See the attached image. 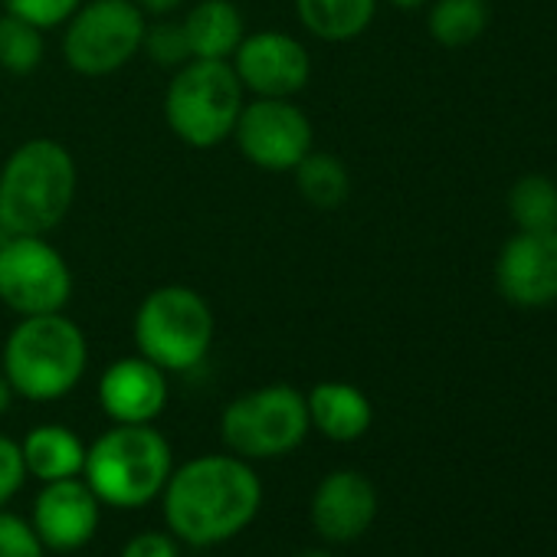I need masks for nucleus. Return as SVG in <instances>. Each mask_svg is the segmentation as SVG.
<instances>
[{
    "label": "nucleus",
    "mask_w": 557,
    "mask_h": 557,
    "mask_svg": "<svg viewBox=\"0 0 557 557\" xmlns=\"http://www.w3.org/2000/svg\"><path fill=\"white\" fill-rule=\"evenodd\" d=\"M161 505L177 541L210 547L252 524L262 505V482L246 459L233 453H207L171 469Z\"/></svg>",
    "instance_id": "1"
},
{
    "label": "nucleus",
    "mask_w": 557,
    "mask_h": 557,
    "mask_svg": "<svg viewBox=\"0 0 557 557\" xmlns=\"http://www.w3.org/2000/svg\"><path fill=\"white\" fill-rule=\"evenodd\" d=\"M79 168L57 138H30L0 164V226L8 236H47L73 210Z\"/></svg>",
    "instance_id": "2"
},
{
    "label": "nucleus",
    "mask_w": 557,
    "mask_h": 557,
    "mask_svg": "<svg viewBox=\"0 0 557 557\" xmlns=\"http://www.w3.org/2000/svg\"><path fill=\"white\" fill-rule=\"evenodd\" d=\"M89 368L86 332L66 312L24 315L0 351V371L14 397L34 404L63 400L79 387Z\"/></svg>",
    "instance_id": "3"
},
{
    "label": "nucleus",
    "mask_w": 557,
    "mask_h": 557,
    "mask_svg": "<svg viewBox=\"0 0 557 557\" xmlns=\"http://www.w3.org/2000/svg\"><path fill=\"white\" fill-rule=\"evenodd\" d=\"M174 469L171 443L151 423H115L86 446L83 479L109 508H141L154 502Z\"/></svg>",
    "instance_id": "4"
},
{
    "label": "nucleus",
    "mask_w": 557,
    "mask_h": 557,
    "mask_svg": "<svg viewBox=\"0 0 557 557\" xmlns=\"http://www.w3.org/2000/svg\"><path fill=\"white\" fill-rule=\"evenodd\" d=\"M135 348L164 374H187L200 368L213 348L216 319L210 302L181 283L151 289L132 319Z\"/></svg>",
    "instance_id": "5"
},
{
    "label": "nucleus",
    "mask_w": 557,
    "mask_h": 557,
    "mask_svg": "<svg viewBox=\"0 0 557 557\" xmlns=\"http://www.w3.org/2000/svg\"><path fill=\"white\" fill-rule=\"evenodd\" d=\"M246 92L223 60H187L164 89V122L177 141L207 151L233 138Z\"/></svg>",
    "instance_id": "6"
},
{
    "label": "nucleus",
    "mask_w": 557,
    "mask_h": 557,
    "mask_svg": "<svg viewBox=\"0 0 557 557\" xmlns=\"http://www.w3.org/2000/svg\"><path fill=\"white\" fill-rule=\"evenodd\" d=\"M306 394L293 384H265L239 394L220 417V436L239 459H275L299 449L309 436Z\"/></svg>",
    "instance_id": "7"
},
{
    "label": "nucleus",
    "mask_w": 557,
    "mask_h": 557,
    "mask_svg": "<svg viewBox=\"0 0 557 557\" xmlns=\"http://www.w3.org/2000/svg\"><path fill=\"white\" fill-rule=\"evenodd\" d=\"M145 27L135 0H83L63 24V60L79 76H112L141 53Z\"/></svg>",
    "instance_id": "8"
},
{
    "label": "nucleus",
    "mask_w": 557,
    "mask_h": 557,
    "mask_svg": "<svg viewBox=\"0 0 557 557\" xmlns=\"http://www.w3.org/2000/svg\"><path fill=\"white\" fill-rule=\"evenodd\" d=\"M73 299V269L47 236L0 239V302L14 315L66 312Z\"/></svg>",
    "instance_id": "9"
},
{
    "label": "nucleus",
    "mask_w": 557,
    "mask_h": 557,
    "mask_svg": "<svg viewBox=\"0 0 557 557\" xmlns=\"http://www.w3.org/2000/svg\"><path fill=\"white\" fill-rule=\"evenodd\" d=\"M233 141L239 154L269 174H293L315 148V128L296 99H252L243 106Z\"/></svg>",
    "instance_id": "10"
},
{
    "label": "nucleus",
    "mask_w": 557,
    "mask_h": 557,
    "mask_svg": "<svg viewBox=\"0 0 557 557\" xmlns=\"http://www.w3.org/2000/svg\"><path fill=\"white\" fill-rule=\"evenodd\" d=\"M230 66L252 99H296L312 79L306 44L286 30L246 34L230 57Z\"/></svg>",
    "instance_id": "11"
},
{
    "label": "nucleus",
    "mask_w": 557,
    "mask_h": 557,
    "mask_svg": "<svg viewBox=\"0 0 557 557\" xmlns=\"http://www.w3.org/2000/svg\"><path fill=\"white\" fill-rule=\"evenodd\" d=\"M498 293L521 309L557 302V230L511 236L495 262Z\"/></svg>",
    "instance_id": "12"
},
{
    "label": "nucleus",
    "mask_w": 557,
    "mask_h": 557,
    "mask_svg": "<svg viewBox=\"0 0 557 557\" xmlns=\"http://www.w3.org/2000/svg\"><path fill=\"white\" fill-rule=\"evenodd\" d=\"M99 511L102 502L86 485V479H60L44 482L37 502H34V531L50 550H79L86 547L99 531Z\"/></svg>",
    "instance_id": "13"
},
{
    "label": "nucleus",
    "mask_w": 557,
    "mask_h": 557,
    "mask_svg": "<svg viewBox=\"0 0 557 557\" xmlns=\"http://www.w3.org/2000/svg\"><path fill=\"white\" fill-rule=\"evenodd\" d=\"M99 407L112 423H154L168 407V374L141 355L112 361L99 377Z\"/></svg>",
    "instance_id": "14"
},
{
    "label": "nucleus",
    "mask_w": 557,
    "mask_h": 557,
    "mask_svg": "<svg viewBox=\"0 0 557 557\" xmlns=\"http://www.w3.org/2000/svg\"><path fill=\"white\" fill-rule=\"evenodd\" d=\"M377 518V488L355 469L329 472L312 495V524L332 544L358 541Z\"/></svg>",
    "instance_id": "15"
},
{
    "label": "nucleus",
    "mask_w": 557,
    "mask_h": 557,
    "mask_svg": "<svg viewBox=\"0 0 557 557\" xmlns=\"http://www.w3.org/2000/svg\"><path fill=\"white\" fill-rule=\"evenodd\" d=\"M309 423L332 443H355L374 423V407L368 394L345 381H322L306 394Z\"/></svg>",
    "instance_id": "16"
},
{
    "label": "nucleus",
    "mask_w": 557,
    "mask_h": 557,
    "mask_svg": "<svg viewBox=\"0 0 557 557\" xmlns=\"http://www.w3.org/2000/svg\"><path fill=\"white\" fill-rule=\"evenodd\" d=\"M181 27H184L194 60L230 63L239 40L246 37L243 14L233 0H197V4L181 17Z\"/></svg>",
    "instance_id": "17"
},
{
    "label": "nucleus",
    "mask_w": 557,
    "mask_h": 557,
    "mask_svg": "<svg viewBox=\"0 0 557 557\" xmlns=\"http://www.w3.org/2000/svg\"><path fill=\"white\" fill-rule=\"evenodd\" d=\"M21 456L27 466V475L40 482H60V479H76L83 475L86 466V443L79 440L76 430L60 426V423H40L34 426L24 443Z\"/></svg>",
    "instance_id": "18"
},
{
    "label": "nucleus",
    "mask_w": 557,
    "mask_h": 557,
    "mask_svg": "<svg viewBox=\"0 0 557 557\" xmlns=\"http://www.w3.org/2000/svg\"><path fill=\"white\" fill-rule=\"evenodd\" d=\"M377 14V0H296L299 24L325 40V44H348L358 40Z\"/></svg>",
    "instance_id": "19"
},
{
    "label": "nucleus",
    "mask_w": 557,
    "mask_h": 557,
    "mask_svg": "<svg viewBox=\"0 0 557 557\" xmlns=\"http://www.w3.org/2000/svg\"><path fill=\"white\" fill-rule=\"evenodd\" d=\"M296 187L302 194L306 203H312L315 210H335L348 200L351 194V174L345 168V161L332 151H309L296 171Z\"/></svg>",
    "instance_id": "20"
},
{
    "label": "nucleus",
    "mask_w": 557,
    "mask_h": 557,
    "mask_svg": "<svg viewBox=\"0 0 557 557\" xmlns=\"http://www.w3.org/2000/svg\"><path fill=\"white\" fill-rule=\"evenodd\" d=\"M426 24L440 47H469L488 27V4L485 0H433Z\"/></svg>",
    "instance_id": "21"
},
{
    "label": "nucleus",
    "mask_w": 557,
    "mask_h": 557,
    "mask_svg": "<svg viewBox=\"0 0 557 557\" xmlns=\"http://www.w3.org/2000/svg\"><path fill=\"white\" fill-rule=\"evenodd\" d=\"M508 213L524 233L557 230V184L541 174L521 177L508 190Z\"/></svg>",
    "instance_id": "22"
},
{
    "label": "nucleus",
    "mask_w": 557,
    "mask_h": 557,
    "mask_svg": "<svg viewBox=\"0 0 557 557\" xmlns=\"http://www.w3.org/2000/svg\"><path fill=\"white\" fill-rule=\"evenodd\" d=\"M44 30L4 11V17H0V70L11 76H30L44 66Z\"/></svg>",
    "instance_id": "23"
},
{
    "label": "nucleus",
    "mask_w": 557,
    "mask_h": 557,
    "mask_svg": "<svg viewBox=\"0 0 557 557\" xmlns=\"http://www.w3.org/2000/svg\"><path fill=\"white\" fill-rule=\"evenodd\" d=\"M141 53L161 70H181L187 60H194L187 37H184V27L174 17H151L148 21L145 37H141Z\"/></svg>",
    "instance_id": "24"
},
{
    "label": "nucleus",
    "mask_w": 557,
    "mask_h": 557,
    "mask_svg": "<svg viewBox=\"0 0 557 557\" xmlns=\"http://www.w3.org/2000/svg\"><path fill=\"white\" fill-rule=\"evenodd\" d=\"M4 8H8V14H14L47 34V30L63 27L83 8V0H4Z\"/></svg>",
    "instance_id": "25"
},
{
    "label": "nucleus",
    "mask_w": 557,
    "mask_h": 557,
    "mask_svg": "<svg viewBox=\"0 0 557 557\" xmlns=\"http://www.w3.org/2000/svg\"><path fill=\"white\" fill-rule=\"evenodd\" d=\"M0 557H44V541L21 515L0 508Z\"/></svg>",
    "instance_id": "26"
},
{
    "label": "nucleus",
    "mask_w": 557,
    "mask_h": 557,
    "mask_svg": "<svg viewBox=\"0 0 557 557\" xmlns=\"http://www.w3.org/2000/svg\"><path fill=\"white\" fill-rule=\"evenodd\" d=\"M27 482V466L21 456V443L0 433V508H4Z\"/></svg>",
    "instance_id": "27"
},
{
    "label": "nucleus",
    "mask_w": 557,
    "mask_h": 557,
    "mask_svg": "<svg viewBox=\"0 0 557 557\" xmlns=\"http://www.w3.org/2000/svg\"><path fill=\"white\" fill-rule=\"evenodd\" d=\"M119 557H181L177 554V544L171 534H161V531H141V534H132L122 547Z\"/></svg>",
    "instance_id": "28"
},
{
    "label": "nucleus",
    "mask_w": 557,
    "mask_h": 557,
    "mask_svg": "<svg viewBox=\"0 0 557 557\" xmlns=\"http://www.w3.org/2000/svg\"><path fill=\"white\" fill-rule=\"evenodd\" d=\"M135 4L151 21V17H174L184 8V0H135Z\"/></svg>",
    "instance_id": "29"
},
{
    "label": "nucleus",
    "mask_w": 557,
    "mask_h": 557,
    "mask_svg": "<svg viewBox=\"0 0 557 557\" xmlns=\"http://www.w3.org/2000/svg\"><path fill=\"white\" fill-rule=\"evenodd\" d=\"M11 404H14V387L8 384L4 371H0V417H4V413L11 410Z\"/></svg>",
    "instance_id": "30"
},
{
    "label": "nucleus",
    "mask_w": 557,
    "mask_h": 557,
    "mask_svg": "<svg viewBox=\"0 0 557 557\" xmlns=\"http://www.w3.org/2000/svg\"><path fill=\"white\" fill-rule=\"evenodd\" d=\"M391 8H397V11H420V8H426L430 0H387Z\"/></svg>",
    "instance_id": "31"
},
{
    "label": "nucleus",
    "mask_w": 557,
    "mask_h": 557,
    "mask_svg": "<svg viewBox=\"0 0 557 557\" xmlns=\"http://www.w3.org/2000/svg\"><path fill=\"white\" fill-rule=\"evenodd\" d=\"M293 557H335L332 550H299V554H293Z\"/></svg>",
    "instance_id": "32"
},
{
    "label": "nucleus",
    "mask_w": 557,
    "mask_h": 557,
    "mask_svg": "<svg viewBox=\"0 0 557 557\" xmlns=\"http://www.w3.org/2000/svg\"><path fill=\"white\" fill-rule=\"evenodd\" d=\"M4 236H8V233H4V226H0V239H4Z\"/></svg>",
    "instance_id": "33"
}]
</instances>
